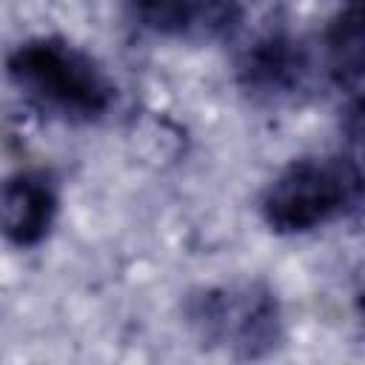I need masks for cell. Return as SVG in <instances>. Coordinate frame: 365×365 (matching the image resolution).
<instances>
[{"mask_svg":"<svg viewBox=\"0 0 365 365\" xmlns=\"http://www.w3.org/2000/svg\"><path fill=\"white\" fill-rule=\"evenodd\" d=\"M359 200V168L348 157H302L262 194V220L277 234H305L345 217Z\"/></svg>","mask_w":365,"mask_h":365,"instance_id":"obj_2","label":"cell"},{"mask_svg":"<svg viewBox=\"0 0 365 365\" xmlns=\"http://www.w3.org/2000/svg\"><path fill=\"white\" fill-rule=\"evenodd\" d=\"M134 17L165 37L208 40L237 26L240 0H128Z\"/></svg>","mask_w":365,"mask_h":365,"instance_id":"obj_5","label":"cell"},{"mask_svg":"<svg viewBox=\"0 0 365 365\" xmlns=\"http://www.w3.org/2000/svg\"><path fill=\"white\" fill-rule=\"evenodd\" d=\"M359 11L351 9L348 14H342L331 31V63L334 71L339 77V83H345V71L351 74V83H359Z\"/></svg>","mask_w":365,"mask_h":365,"instance_id":"obj_6","label":"cell"},{"mask_svg":"<svg viewBox=\"0 0 365 365\" xmlns=\"http://www.w3.org/2000/svg\"><path fill=\"white\" fill-rule=\"evenodd\" d=\"M188 322L208 345L240 356H262L279 339L277 299L254 282L200 291L188 302Z\"/></svg>","mask_w":365,"mask_h":365,"instance_id":"obj_3","label":"cell"},{"mask_svg":"<svg viewBox=\"0 0 365 365\" xmlns=\"http://www.w3.org/2000/svg\"><path fill=\"white\" fill-rule=\"evenodd\" d=\"M60 197L46 171L26 168L0 182V234L17 248L40 245L54 220Z\"/></svg>","mask_w":365,"mask_h":365,"instance_id":"obj_4","label":"cell"},{"mask_svg":"<svg viewBox=\"0 0 365 365\" xmlns=\"http://www.w3.org/2000/svg\"><path fill=\"white\" fill-rule=\"evenodd\" d=\"M11 86L40 111L66 123L100 120L114 103L103 66L63 37H31L6 57Z\"/></svg>","mask_w":365,"mask_h":365,"instance_id":"obj_1","label":"cell"}]
</instances>
